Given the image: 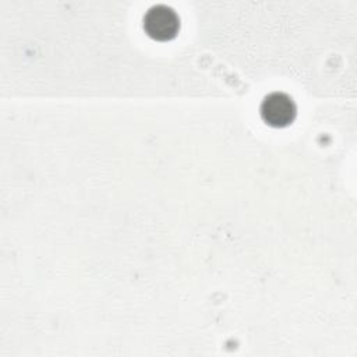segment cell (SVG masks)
Returning <instances> with one entry per match:
<instances>
[{
  "mask_svg": "<svg viewBox=\"0 0 357 357\" xmlns=\"http://www.w3.org/2000/svg\"><path fill=\"white\" fill-rule=\"evenodd\" d=\"M259 113L268 126L282 128L294 121L297 109L289 95L283 92H272L264 98Z\"/></svg>",
  "mask_w": 357,
  "mask_h": 357,
  "instance_id": "cell-2",
  "label": "cell"
},
{
  "mask_svg": "<svg viewBox=\"0 0 357 357\" xmlns=\"http://www.w3.org/2000/svg\"><path fill=\"white\" fill-rule=\"evenodd\" d=\"M144 29L155 40H172L178 33L180 20L173 8L165 4H156L145 13Z\"/></svg>",
  "mask_w": 357,
  "mask_h": 357,
  "instance_id": "cell-1",
  "label": "cell"
}]
</instances>
